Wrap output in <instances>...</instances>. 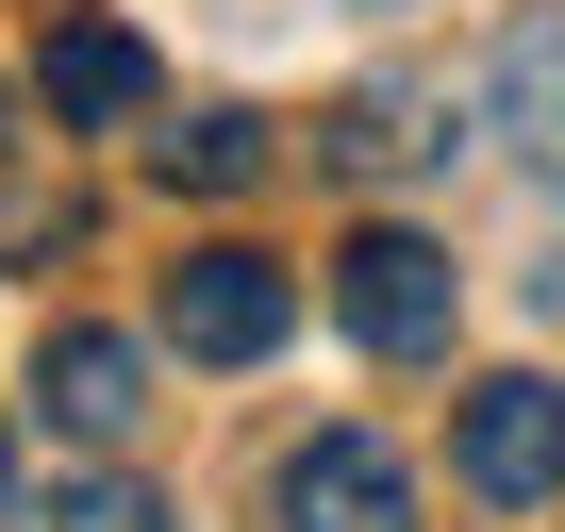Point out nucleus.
Here are the masks:
<instances>
[{
    "mask_svg": "<svg viewBox=\"0 0 565 532\" xmlns=\"http://www.w3.org/2000/svg\"><path fill=\"white\" fill-rule=\"evenodd\" d=\"M449 482H466L482 515H548V499H565V383H548V366L466 383V416H449Z\"/></svg>",
    "mask_w": 565,
    "mask_h": 532,
    "instance_id": "obj_1",
    "label": "nucleus"
},
{
    "mask_svg": "<svg viewBox=\"0 0 565 532\" xmlns=\"http://www.w3.org/2000/svg\"><path fill=\"white\" fill-rule=\"evenodd\" d=\"M333 317L383 350V366H416V350H449V317H466V284H449V249L433 233H399V216H366L350 249H333Z\"/></svg>",
    "mask_w": 565,
    "mask_h": 532,
    "instance_id": "obj_2",
    "label": "nucleus"
},
{
    "mask_svg": "<svg viewBox=\"0 0 565 532\" xmlns=\"http://www.w3.org/2000/svg\"><path fill=\"white\" fill-rule=\"evenodd\" d=\"M282 317H300V284H282L266 249H233V233L167 266V333H183V366H266Z\"/></svg>",
    "mask_w": 565,
    "mask_h": 532,
    "instance_id": "obj_3",
    "label": "nucleus"
},
{
    "mask_svg": "<svg viewBox=\"0 0 565 532\" xmlns=\"http://www.w3.org/2000/svg\"><path fill=\"white\" fill-rule=\"evenodd\" d=\"M282 532H416V466L383 433H317L282 466Z\"/></svg>",
    "mask_w": 565,
    "mask_h": 532,
    "instance_id": "obj_4",
    "label": "nucleus"
},
{
    "mask_svg": "<svg viewBox=\"0 0 565 532\" xmlns=\"http://www.w3.org/2000/svg\"><path fill=\"white\" fill-rule=\"evenodd\" d=\"M150 34L134 18H100V0H67V18H51V117L67 134H117V117H150Z\"/></svg>",
    "mask_w": 565,
    "mask_h": 532,
    "instance_id": "obj_5",
    "label": "nucleus"
},
{
    "mask_svg": "<svg viewBox=\"0 0 565 532\" xmlns=\"http://www.w3.org/2000/svg\"><path fill=\"white\" fill-rule=\"evenodd\" d=\"M317 150H333L350 183H399V167H449V84H350V100L317 117Z\"/></svg>",
    "mask_w": 565,
    "mask_h": 532,
    "instance_id": "obj_6",
    "label": "nucleus"
},
{
    "mask_svg": "<svg viewBox=\"0 0 565 532\" xmlns=\"http://www.w3.org/2000/svg\"><path fill=\"white\" fill-rule=\"evenodd\" d=\"M34 400H51V433L117 449V433L150 416V350H134V333H51V350H34Z\"/></svg>",
    "mask_w": 565,
    "mask_h": 532,
    "instance_id": "obj_7",
    "label": "nucleus"
},
{
    "mask_svg": "<svg viewBox=\"0 0 565 532\" xmlns=\"http://www.w3.org/2000/svg\"><path fill=\"white\" fill-rule=\"evenodd\" d=\"M499 134L565 183V0H548V18H515L499 34Z\"/></svg>",
    "mask_w": 565,
    "mask_h": 532,
    "instance_id": "obj_8",
    "label": "nucleus"
},
{
    "mask_svg": "<svg viewBox=\"0 0 565 532\" xmlns=\"http://www.w3.org/2000/svg\"><path fill=\"white\" fill-rule=\"evenodd\" d=\"M150 167L200 183V200H233V183H266V117H183V134H150Z\"/></svg>",
    "mask_w": 565,
    "mask_h": 532,
    "instance_id": "obj_9",
    "label": "nucleus"
},
{
    "mask_svg": "<svg viewBox=\"0 0 565 532\" xmlns=\"http://www.w3.org/2000/svg\"><path fill=\"white\" fill-rule=\"evenodd\" d=\"M51 532H183V515H167L150 482H67V499H51Z\"/></svg>",
    "mask_w": 565,
    "mask_h": 532,
    "instance_id": "obj_10",
    "label": "nucleus"
},
{
    "mask_svg": "<svg viewBox=\"0 0 565 532\" xmlns=\"http://www.w3.org/2000/svg\"><path fill=\"white\" fill-rule=\"evenodd\" d=\"M0 117H18V84H0Z\"/></svg>",
    "mask_w": 565,
    "mask_h": 532,
    "instance_id": "obj_11",
    "label": "nucleus"
}]
</instances>
